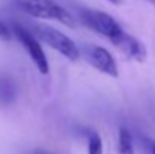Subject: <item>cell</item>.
I'll list each match as a JSON object with an SVG mask.
<instances>
[{
  "instance_id": "obj_1",
  "label": "cell",
  "mask_w": 155,
  "mask_h": 154,
  "mask_svg": "<svg viewBox=\"0 0 155 154\" xmlns=\"http://www.w3.org/2000/svg\"><path fill=\"white\" fill-rule=\"evenodd\" d=\"M14 3L20 11L30 17L39 20H54L68 27L75 26L72 15L54 0H14Z\"/></svg>"
},
{
  "instance_id": "obj_2",
  "label": "cell",
  "mask_w": 155,
  "mask_h": 154,
  "mask_svg": "<svg viewBox=\"0 0 155 154\" xmlns=\"http://www.w3.org/2000/svg\"><path fill=\"white\" fill-rule=\"evenodd\" d=\"M33 35L38 39L48 44L51 49L57 50L62 56H65L69 60H77L80 57V50L77 44L69 36H66L63 32L54 29L51 26H47V24L33 26Z\"/></svg>"
},
{
  "instance_id": "obj_3",
  "label": "cell",
  "mask_w": 155,
  "mask_h": 154,
  "mask_svg": "<svg viewBox=\"0 0 155 154\" xmlns=\"http://www.w3.org/2000/svg\"><path fill=\"white\" fill-rule=\"evenodd\" d=\"M80 18L86 27L105 36L108 41H113L124 32L122 26L111 15L105 14L103 11H98V9H81Z\"/></svg>"
},
{
  "instance_id": "obj_4",
  "label": "cell",
  "mask_w": 155,
  "mask_h": 154,
  "mask_svg": "<svg viewBox=\"0 0 155 154\" xmlns=\"http://www.w3.org/2000/svg\"><path fill=\"white\" fill-rule=\"evenodd\" d=\"M14 35L21 43V46L24 47V50L27 51L29 57L32 59V62L35 63V67L38 68V71L41 74H48L50 73L48 59L45 56V51L42 50V47H41L39 39L32 32H29L27 29H24L23 26H18V24L14 26Z\"/></svg>"
},
{
  "instance_id": "obj_5",
  "label": "cell",
  "mask_w": 155,
  "mask_h": 154,
  "mask_svg": "<svg viewBox=\"0 0 155 154\" xmlns=\"http://www.w3.org/2000/svg\"><path fill=\"white\" fill-rule=\"evenodd\" d=\"M84 56H86V60L92 67H95L98 71H101L103 74H107L110 77L119 76L116 60L107 49L100 47V46H89L84 50Z\"/></svg>"
},
{
  "instance_id": "obj_6",
  "label": "cell",
  "mask_w": 155,
  "mask_h": 154,
  "mask_svg": "<svg viewBox=\"0 0 155 154\" xmlns=\"http://www.w3.org/2000/svg\"><path fill=\"white\" fill-rule=\"evenodd\" d=\"M117 50L120 51L124 56H127L128 59L137 60V62H145L148 57V51L143 43H140L137 38H134L133 35L127 33L125 30L114 38L113 41H110Z\"/></svg>"
},
{
  "instance_id": "obj_7",
  "label": "cell",
  "mask_w": 155,
  "mask_h": 154,
  "mask_svg": "<svg viewBox=\"0 0 155 154\" xmlns=\"http://www.w3.org/2000/svg\"><path fill=\"white\" fill-rule=\"evenodd\" d=\"M119 153L120 154H134L131 133H130L127 128H124V127L119 130Z\"/></svg>"
},
{
  "instance_id": "obj_8",
  "label": "cell",
  "mask_w": 155,
  "mask_h": 154,
  "mask_svg": "<svg viewBox=\"0 0 155 154\" xmlns=\"http://www.w3.org/2000/svg\"><path fill=\"white\" fill-rule=\"evenodd\" d=\"M87 154H103V141L97 132H91L87 136Z\"/></svg>"
},
{
  "instance_id": "obj_9",
  "label": "cell",
  "mask_w": 155,
  "mask_h": 154,
  "mask_svg": "<svg viewBox=\"0 0 155 154\" xmlns=\"http://www.w3.org/2000/svg\"><path fill=\"white\" fill-rule=\"evenodd\" d=\"M12 38V32L11 29L0 20V41H9Z\"/></svg>"
},
{
  "instance_id": "obj_10",
  "label": "cell",
  "mask_w": 155,
  "mask_h": 154,
  "mask_svg": "<svg viewBox=\"0 0 155 154\" xmlns=\"http://www.w3.org/2000/svg\"><path fill=\"white\" fill-rule=\"evenodd\" d=\"M108 3H111V5H114V6H120V5H124V0H107Z\"/></svg>"
},
{
  "instance_id": "obj_11",
  "label": "cell",
  "mask_w": 155,
  "mask_h": 154,
  "mask_svg": "<svg viewBox=\"0 0 155 154\" xmlns=\"http://www.w3.org/2000/svg\"><path fill=\"white\" fill-rule=\"evenodd\" d=\"M151 154H155V142H151Z\"/></svg>"
},
{
  "instance_id": "obj_12",
  "label": "cell",
  "mask_w": 155,
  "mask_h": 154,
  "mask_svg": "<svg viewBox=\"0 0 155 154\" xmlns=\"http://www.w3.org/2000/svg\"><path fill=\"white\" fill-rule=\"evenodd\" d=\"M35 154H48V153H45V151H36Z\"/></svg>"
},
{
  "instance_id": "obj_13",
  "label": "cell",
  "mask_w": 155,
  "mask_h": 154,
  "mask_svg": "<svg viewBox=\"0 0 155 154\" xmlns=\"http://www.w3.org/2000/svg\"><path fill=\"white\" fill-rule=\"evenodd\" d=\"M148 2H149V3H152V5L155 6V0H148Z\"/></svg>"
}]
</instances>
